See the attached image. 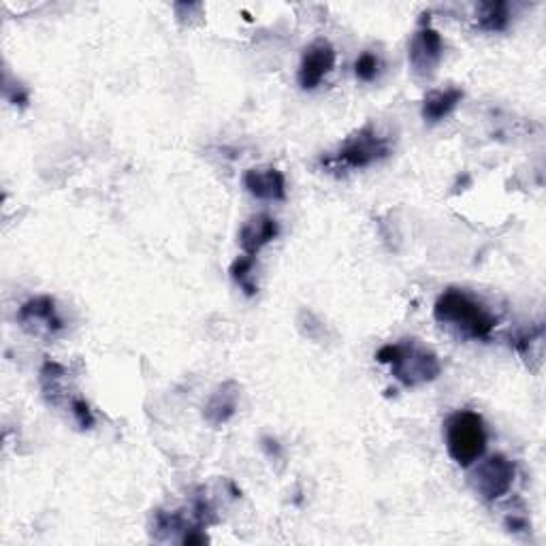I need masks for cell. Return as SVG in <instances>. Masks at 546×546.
I'll return each mask as SVG.
<instances>
[{
  "label": "cell",
  "mask_w": 546,
  "mask_h": 546,
  "mask_svg": "<svg viewBox=\"0 0 546 546\" xmlns=\"http://www.w3.org/2000/svg\"><path fill=\"white\" fill-rule=\"evenodd\" d=\"M433 316L440 325L453 327L472 340H489L497 325V318L487 305L461 288L444 291L433 305Z\"/></svg>",
  "instance_id": "6da1fadb"
},
{
  "label": "cell",
  "mask_w": 546,
  "mask_h": 546,
  "mask_svg": "<svg viewBox=\"0 0 546 546\" xmlns=\"http://www.w3.org/2000/svg\"><path fill=\"white\" fill-rule=\"evenodd\" d=\"M376 359L384 365H391L393 376L404 387H421V384L436 380L442 372L436 352L419 344V340H404L382 346Z\"/></svg>",
  "instance_id": "7a4b0ae2"
},
{
  "label": "cell",
  "mask_w": 546,
  "mask_h": 546,
  "mask_svg": "<svg viewBox=\"0 0 546 546\" xmlns=\"http://www.w3.org/2000/svg\"><path fill=\"white\" fill-rule=\"evenodd\" d=\"M391 154L389 137L380 135L372 124L363 126L352 137H348L340 150L320 160V165L331 171H355L372 167Z\"/></svg>",
  "instance_id": "3957f363"
},
{
  "label": "cell",
  "mask_w": 546,
  "mask_h": 546,
  "mask_svg": "<svg viewBox=\"0 0 546 546\" xmlns=\"http://www.w3.org/2000/svg\"><path fill=\"white\" fill-rule=\"evenodd\" d=\"M446 451L461 468H472L487 451V429L483 416L459 410L446 421Z\"/></svg>",
  "instance_id": "277c9868"
},
{
  "label": "cell",
  "mask_w": 546,
  "mask_h": 546,
  "mask_svg": "<svg viewBox=\"0 0 546 546\" xmlns=\"http://www.w3.org/2000/svg\"><path fill=\"white\" fill-rule=\"evenodd\" d=\"M517 468L504 455H493L480 461L470 474V487L483 502H497L515 483Z\"/></svg>",
  "instance_id": "5b68a950"
},
{
  "label": "cell",
  "mask_w": 546,
  "mask_h": 546,
  "mask_svg": "<svg viewBox=\"0 0 546 546\" xmlns=\"http://www.w3.org/2000/svg\"><path fill=\"white\" fill-rule=\"evenodd\" d=\"M18 320L24 331L37 337H54L64 331V323L56 310V301L47 295L28 299L18 312Z\"/></svg>",
  "instance_id": "8992f818"
},
{
  "label": "cell",
  "mask_w": 546,
  "mask_h": 546,
  "mask_svg": "<svg viewBox=\"0 0 546 546\" xmlns=\"http://www.w3.org/2000/svg\"><path fill=\"white\" fill-rule=\"evenodd\" d=\"M442 54H444V41L436 28L421 26L414 32V37L410 39V45H408V60L416 75L429 77L436 73Z\"/></svg>",
  "instance_id": "52a82bcc"
},
{
  "label": "cell",
  "mask_w": 546,
  "mask_h": 546,
  "mask_svg": "<svg viewBox=\"0 0 546 546\" xmlns=\"http://www.w3.org/2000/svg\"><path fill=\"white\" fill-rule=\"evenodd\" d=\"M335 47L325 41L318 39L305 47V52L299 62V71H297V82L303 90H314L320 86V82L333 71L335 67Z\"/></svg>",
  "instance_id": "ba28073f"
},
{
  "label": "cell",
  "mask_w": 546,
  "mask_h": 546,
  "mask_svg": "<svg viewBox=\"0 0 546 546\" xmlns=\"http://www.w3.org/2000/svg\"><path fill=\"white\" fill-rule=\"evenodd\" d=\"M244 188L261 201H284L286 178L276 167H252L244 173Z\"/></svg>",
  "instance_id": "9c48e42d"
},
{
  "label": "cell",
  "mask_w": 546,
  "mask_h": 546,
  "mask_svg": "<svg viewBox=\"0 0 546 546\" xmlns=\"http://www.w3.org/2000/svg\"><path fill=\"white\" fill-rule=\"evenodd\" d=\"M280 227L278 222L273 220L267 214H256L248 218L242 229H239V246H242L244 254L256 256L267 244H271L273 239L278 237Z\"/></svg>",
  "instance_id": "30bf717a"
},
{
  "label": "cell",
  "mask_w": 546,
  "mask_h": 546,
  "mask_svg": "<svg viewBox=\"0 0 546 546\" xmlns=\"http://www.w3.org/2000/svg\"><path fill=\"white\" fill-rule=\"evenodd\" d=\"M237 404H239L237 382L229 380V382L220 384V387L210 395V399H207V404L203 408L205 421L210 423L212 427H220L224 423H229L237 412Z\"/></svg>",
  "instance_id": "8fae6325"
},
{
  "label": "cell",
  "mask_w": 546,
  "mask_h": 546,
  "mask_svg": "<svg viewBox=\"0 0 546 546\" xmlns=\"http://www.w3.org/2000/svg\"><path fill=\"white\" fill-rule=\"evenodd\" d=\"M463 99V90L459 88H446V90H431L423 101V120L436 124L444 118H448L457 109V105Z\"/></svg>",
  "instance_id": "7c38bea8"
},
{
  "label": "cell",
  "mask_w": 546,
  "mask_h": 546,
  "mask_svg": "<svg viewBox=\"0 0 546 546\" xmlns=\"http://www.w3.org/2000/svg\"><path fill=\"white\" fill-rule=\"evenodd\" d=\"M510 24L508 3H485L478 9V30L483 32H502Z\"/></svg>",
  "instance_id": "4fadbf2b"
},
{
  "label": "cell",
  "mask_w": 546,
  "mask_h": 546,
  "mask_svg": "<svg viewBox=\"0 0 546 546\" xmlns=\"http://www.w3.org/2000/svg\"><path fill=\"white\" fill-rule=\"evenodd\" d=\"M252 269H254V256H237V259L233 261L231 265V278L233 282L242 288V291L248 295V297H254L256 291H259V288H256V284L252 282Z\"/></svg>",
  "instance_id": "5bb4252c"
},
{
  "label": "cell",
  "mask_w": 546,
  "mask_h": 546,
  "mask_svg": "<svg viewBox=\"0 0 546 546\" xmlns=\"http://www.w3.org/2000/svg\"><path fill=\"white\" fill-rule=\"evenodd\" d=\"M380 73V58L374 52H363L355 62V75L361 82H374Z\"/></svg>",
  "instance_id": "9a60e30c"
},
{
  "label": "cell",
  "mask_w": 546,
  "mask_h": 546,
  "mask_svg": "<svg viewBox=\"0 0 546 546\" xmlns=\"http://www.w3.org/2000/svg\"><path fill=\"white\" fill-rule=\"evenodd\" d=\"M71 414L82 429H90L94 425V414H92L90 406L86 404V399H79V397L71 399Z\"/></svg>",
  "instance_id": "2e32d148"
},
{
  "label": "cell",
  "mask_w": 546,
  "mask_h": 546,
  "mask_svg": "<svg viewBox=\"0 0 546 546\" xmlns=\"http://www.w3.org/2000/svg\"><path fill=\"white\" fill-rule=\"evenodd\" d=\"M523 512L525 510L512 512V515L506 517L504 523H506V529L510 534H527L529 532V521H527V517L523 515Z\"/></svg>",
  "instance_id": "e0dca14e"
}]
</instances>
